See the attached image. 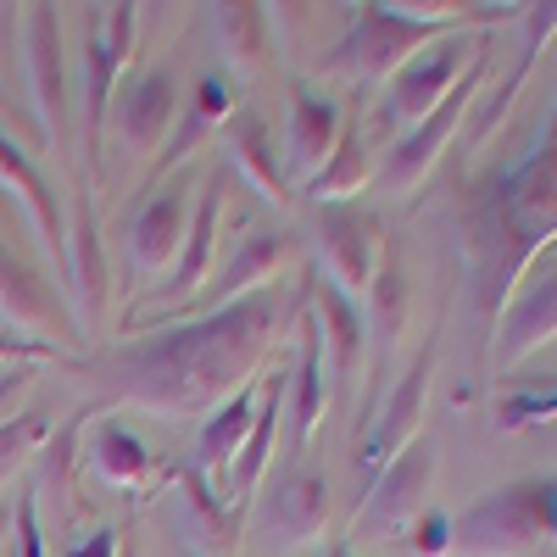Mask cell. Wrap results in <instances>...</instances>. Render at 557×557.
<instances>
[{
    "label": "cell",
    "mask_w": 557,
    "mask_h": 557,
    "mask_svg": "<svg viewBox=\"0 0 557 557\" xmlns=\"http://www.w3.org/2000/svg\"><path fill=\"white\" fill-rule=\"evenodd\" d=\"M23 385H28V368H12V374L0 380V401H12V396H17Z\"/></svg>",
    "instance_id": "obj_37"
},
{
    "label": "cell",
    "mask_w": 557,
    "mask_h": 557,
    "mask_svg": "<svg viewBox=\"0 0 557 557\" xmlns=\"http://www.w3.org/2000/svg\"><path fill=\"white\" fill-rule=\"evenodd\" d=\"M312 323H318V346H323V385L341 391L351 380L357 357H362V318L351 312L346 290L323 285L312 296Z\"/></svg>",
    "instance_id": "obj_19"
},
{
    "label": "cell",
    "mask_w": 557,
    "mask_h": 557,
    "mask_svg": "<svg viewBox=\"0 0 557 557\" xmlns=\"http://www.w3.org/2000/svg\"><path fill=\"white\" fill-rule=\"evenodd\" d=\"M323 557H351V552H346V546H330V552H323Z\"/></svg>",
    "instance_id": "obj_38"
},
{
    "label": "cell",
    "mask_w": 557,
    "mask_h": 557,
    "mask_svg": "<svg viewBox=\"0 0 557 557\" xmlns=\"http://www.w3.org/2000/svg\"><path fill=\"white\" fill-rule=\"evenodd\" d=\"M430 368H435V346L418 351V362L407 368V380L391 391V401H385V412H380V430H374V441H368V457H362V469H368V474H380L385 462L418 435V424H424Z\"/></svg>",
    "instance_id": "obj_17"
},
{
    "label": "cell",
    "mask_w": 557,
    "mask_h": 557,
    "mask_svg": "<svg viewBox=\"0 0 557 557\" xmlns=\"http://www.w3.org/2000/svg\"><path fill=\"white\" fill-rule=\"evenodd\" d=\"M278 257H285V235H278V228H251V235L240 240V251H235V262L223 268L218 290H212V296H201L196 307H201V312H218V307H228V301L251 296V290L262 285V278H273Z\"/></svg>",
    "instance_id": "obj_23"
},
{
    "label": "cell",
    "mask_w": 557,
    "mask_h": 557,
    "mask_svg": "<svg viewBox=\"0 0 557 557\" xmlns=\"http://www.w3.org/2000/svg\"><path fill=\"white\" fill-rule=\"evenodd\" d=\"M474 89H480V67L462 73L451 96H446L424 123H418V128H407L401 146H391V162H385V184H391V190H412V184L435 168V157L446 151L451 128L462 123V112H469V96H474Z\"/></svg>",
    "instance_id": "obj_11"
},
{
    "label": "cell",
    "mask_w": 557,
    "mask_h": 557,
    "mask_svg": "<svg viewBox=\"0 0 557 557\" xmlns=\"http://www.w3.org/2000/svg\"><path fill=\"white\" fill-rule=\"evenodd\" d=\"M474 45H469V34H446L441 45H435V51H424V57H412L401 73H396V84H391V107H385V123H401V128H418V123H424L446 96H451V89H457V78L462 73H469L474 62Z\"/></svg>",
    "instance_id": "obj_9"
},
{
    "label": "cell",
    "mask_w": 557,
    "mask_h": 557,
    "mask_svg": "<svg viewBox=\"0 0 557 557\" xmlns=\"http://www.w3.org/2000/svg\"><path fill=\"white\" fill-rule=\"evenodd\" d=\"M262 23H268V7H212V34H218L228 67H235L240 78H257Z\"/></svg>",
    "instance_id": "obj_27"
},
{
    "label": "cell",
    "mask_w": 557,
    "mask_h": 557,
    "mask_svg": "<svg viewBox=\"0 0 557 557\" xmlns=\"http://www.w3.org/2000/svg\"><path fill=\"white\" fill-rule=\"evenodd\" d=\"M278 335L273 290H251L218 312H196L173 330L134 335L101 357H89L84 374H96L112 401L139 407L151 418H196L240 396Z\"/></svg>",
    "instance_id": "obj_1"
},
{
    "label": "cell",
    "mask_w": 557,
    "mask_h": 557,
    "mask_svg": "<svg viewBox=\"0 0 557 557\" xmlns=\"http://www.w3.org/2000/svg\"><path fill=\"white\" fill-rule=\"evenodd\" d=\"M0 341H7V323H0Z\"/></svg>",
    "instance_id": "obj_39"
},
{
    "label": "cell",
    "mask_w": 557,
    "mask_h": 557,
    "mask_svg": "<svg viewBox=\"0 0 557 557\" xmlns=\"http://www.w3.org/2000/svg\"><path fill=\"white\" fill-rule=\"evenodd\" d=\"M17 73L34 128L51 151L67 146V62H62V7H17Z\"/></svg>",
    "instance_id": "obj_5"
},
{
    "label": "cell",
    "mask_w": 557,
    "mask_h": 557,
    "mask_svg": "<svg viewBox=\"0 0 557 557\" xmlns=\"http://www.w3.org/2000/svg\"><path fill=\"white\" fill-rule=\"evenodd\" d=\"M268 530H273V541H285V546L312 541L323 530V480L312 469H285L278 474V485L268 496Z\"/></svg>",
    "instance_id": "obj_21"
},
{
    "label": "cell",
    "mask_w": 557,
    "mask_h": 557,
    "mask_svg": "<svg viewBox=\"0 0 557 557\" xmlns=\"http://www.w3.org/2000/svg\"><path fill=\"white\" fill-rule=\"evenodd\" d=\"M368 184V146H362V134L357 128H346L341 139H335V151H330V162H323L312 178H307V201H318V207H335V201H346V196H357Z\"/></svg>",
    "instance_id": "obj_25"
},
{
    "label": "cell",
    "mask_w": 557,
    "mask_h": 557,
    "mask_svg": "<svg viewBox=\"0 0 557 557\" xmlns=\"http://www.w3.org/2000/svg\"><path fill=\"white\" fill-rule=\"evenodd\" d=\"M89 457H96V469H101L112 485H139V480L151 474V451L139 446V435L123 430V424H101Z\"/></svg>",
    "instance_id": "obj_29"
},
{
    "label": "cell",
    "mask_w": 557,
    "mask_h": 557,
    "mask_svg": "<svg viewBox=\"0 0 557 557\" xmlns=\"http://www.w3.org/2000/svg\"><path fill=\"white\" fill-rule=\"evenodd\" d=\"M435 462H441V446L430 435H412L374 480L368 491L362 513H357V530L362 535H396L407 530L418 513H424V496H430V480H435Z\"/></svg>",
    "instance_id": "obj_7"
},
{
    "label": "cell",
    "mask_w": 557,
    "mask_h": 557,
    "mask_svg": "<svg viewBox=\"0 0 557 557\" xmlns=\"http://www.w3.org/2000/svg\"><path fill=\"white\" fill-rule=\"evenodd\" d=\"M0 323L34 346H51V351H73L84 341L73 307L51 290V278L34 262H23L7 240H0Z\"/></svg>",
    "instance_id": "obj_6"
},
{
    "label": "cell",
    "mask_w": 557,
    "mask_h": 557,
    "mask_svg": "<svg viewBox=\"0 0 557 557\" xmlns=\"http://www.w3.org/2000/svg\"><path fill=\"white\" fill-rule=\"evenodd\" d=\"M134 12L139 7H89L84 34V123H89V162H101V128L112 117V89L134 45Z\"/></svg>",
    "instance_id": "obj_8"
},
{
    "label": "cell",
    "mask_w": 557,
    "mask_h": 557,
    "mask_svg": "<svg viewBox=\"0 0 557 557\" xmlns=\"http://www.w3.org/2000/svg\"><path fill=\"white\" fill-rule=\"evenodd\" d=\"M257 424V391L246 385L240 396H228L218 412H212V424L201 430V446H196V469H223V462H235L246 435Z\"/></svg>",
    "instance_id": "obj_24"
},
{
    "label": "cell",
    "mask_w": 557,
    "mask_h": 557,
    "mask_svg": "<svg viewBox=\"0 0 557 557\" xmlns=\"http://www.w3.org/2000/svg\"><path fill=\"white\" fill-rule=\"evenodd\" d=\"M341 139V107L301 89L296 107H290V134H285V173L290 178H312L323 162H330Z\"/></svg>",
    "instance_id": "obj_18"
},
{
    "label": "cell",
    "mask_w": 557,
    "mask_h": 557,
    "mask_svg": "<svg viewBox=\"0 0 557 557\" xmlns=\"http://www.w3.org/2000/svg\"><path fill=\"white\" fill-rule=\"evenodd\" d=\"M235 162L246 168V178L257 184V190L268 196V201H285V190H278V162H273V151H268V134H262V123H240L235 128Z\"/></svg>",
    "instance_id": "obj_31"
},
{
    "label": "cell",
    "mask_w": 557,
    "mask_h": 557,
    "mask_svg": "<svg viewBox=\"0 0 557 557\" xmlns=\"http://www.w3.org/2000/svg\"><path fill=\"white\" fill-rule=\"evenodd\" d=\"M557 541V474L502 485L451 519V552L462 557H524Z\"/></svg>",
    "instance_id": "obj_3"
},
{
    "label": "cell",
    "mask_w": 557,
    "mask_h": 557,
    "mask_svg": "<svg viewBox=\"0 0 557 557\" xmlns=\"http://www.w3.org/2000/svg\"><path fill=\"white\" fill-rule=\"evenodd\" d=\"M301 357H296V374L285 380L290 391V441L296 451H307V441L318 435V418H323V401H330V385H323V346H318V323L312 312L301 318Z\"/></svg>",
    "instance_id": "obj_22"
},
{
    "label": "cell",
    "mask_w": 557,
    "mask_h": 557,
    "mask_svg": "<svg viewBox=\"0 0 557 557\" xmlns=\"http://www.w3.org/2000/svg\"><path fill=\"white\" fill-rule=\"evenodd\" d=\"M278 412H285V374H273L268 391H262V407H257V424L235 457V502H251L262 469H268V451H273V435H278Z\"/></svg>",
    "instance_id": "obj_26"
},
{
    "label": "cell",
    "mask_w": 557,
    "mask_h": 557,
    "mask_svg": "<svg viewBox=\"0 0 557 557\" xmlns=\"http://www.w3.org/2000/svg\"><path fill=\"white\" fill-rule=\"evenodd\" d=\"M469 240L485 268V307L491 318H502L513 278L557 240V112L535 139V151L485 184Z\"/></svg>",
    "instance_id": "obj_2"
},
{
    "label": "cell",
    "mask_w": 557,
    "mask_h": 557,
    "mask_svg": "<svg viewBox=\"0 0 557 557\" xmlns=\"http://www.w3.org/2000/svg\"><path fill=\"white\" fill-rule=\"evenodd\" d=\"M457 28L462 17H412L401 7H357L351 34L335 45V57H323V73H357V78H391L412 62L418 45H435Z\"/></svg>",
    "instance_id": "obj_4"
},
{
    "label": "cell",
    "mask_w": 557,
    "mask_h": 557,
    "mask_svg": "<svg viewBox=\"0 0 557 557\" xmlns=\"http://www.w3.org/2000/svg\"><path fill=\"white\" fill-rule=\"evenodd\" d=\"M62 278H67V290H73L78 335H89L101 323V307H107V262H101L96 212H89L84 196L73 207V228H62Z\"/></svg>",
    "instance_id": "obj_12"
},
{
    "label": "cell",
    "mask_w": 557,
    "mask_h": 557,
    "mask_svg": "<svg viewBox=\"0 0 557 557\" xmlns=\"http://www.w3.org/2000/svg\"><path fill=\"white\" fill-rule=\"evenodd\" d=\"M12 557H45V535H39V507H34V491H23V496H17Z\"/></svg>",
    "instance_id": "obj_33"
},
{
    "label": "cell",
    "mask_w": 557,
    "mask_h": 557,
    "mask_svg": "<svg viewBox=\"0 0 557 557\" xmlns=\"http://www.w3.org/2000/svg\"><path fill=\"white\" fill-rule=\"evenodd\" d=\"M557 412V391H524V396H507L502 401V430H524V424H541V418Z\"/></svg>",
    "instance_id": "obj_32"
},
{
    "label": "cell",
    "mask_w": 557,
    "mask_h": 557,
    "mask_svg": "<svg viewBox=\"0 0 557 557\" xmlns=\"http://www.w3.org/2000/svg\"><path fill=\"white\" fill-rule=\"evenodd\" d=\"M412 552H418V557H446V552H451V519L418 513V530H412Z\"/></svg>",
    "instance_id": "obj_34"
},
{
    "label": "cell",
    "mask_w": 557,
    "mask_h": 557,
    "mask_svg": "<svg viewBox=\"0 0 557 557\" xmlns=\"http://www.w3.org/2000/svg\"><path fill=\"white\" fill-rule=\"evenodd\" d=\"M45 441H51V412H45V407L12 412L7 424H0V480H12Z\"/></svg>",
    "instance_id": "obj_30"
},
{
    "label": "cell",
    "mask_w": 557,
    "mask_h": 557,
    "mask_svg": "<svg viewBox=\"0 0 557 557\" xmlns=\"http://www.w3.org/2000/svg\"><path fill=\"white\" fill-rule=\"evenodd\" d=\"M557 335V262H546L535 273V285L496 318V368H513L519 357H530L535 346H546Z\"/></svg>",
    "instance_id": "obj_16"
},
{
    "label": "cell",
    "mask_w": 557,
    "mask_h": 557,
    "mask_svg": "<svg viewBox=\"0 0 557 557\" xmlns=\"http://www.w3.org/2000/svg\"><path fill=\"white\" fill-rule=\"evenodd\" d=\"M318 246H323V262H330V273H335V290L374 285V262H380L374 218H362L351 207H323L318 212Z\"/></svg>",
    "instance_id": "obj_13"
},
{
    "label": "cell",
    "mask_w": 557,
    "mask_h": 557,
    "mask_svg": "<svg viewBox=\"0 0 557 557\" xmlns=\"http://www.w3.org/2000/svg\"><path fill=\"white\" fill-rule=\"evenodd\" d=\"M0 190H7L28 228H34V240L45 246V257H51V268L62 273V207H57V190L39 178V168L17 151V139L12 134H0Z\"/></svg>",
    "instance_id": "obj_15"
},
{
    "label": "cell",
    "mask_w": 557,
    "mask_h": 557,
    "mask_svg": "<svg viewBox=\"0 0 557 557\" xmlns=\"http://www.w3.org/2000/svg\"><path fill=\"white\" fill-rule=\"evenodd\" d=\"M173 112H178L173 67H151V73H139L123 89V101L112 107V123H117V139H123L134 157H151L157 139L173 128Z\"/></svg>",
    "instance_id": "obj_14"
},
{
    "label": "cell",
    "mask_w": 557,
    "mask_h": 557,
    "mask_svg": "<svg viewBox=\"0 0 557 557\" xmlns=\"http://www.w3.org/2000/svg\"><path fill=\"white\" fill-rule=\"evenodd\" d=\"M190 218H196V196L184 190V184H168V190H157L146 207L134 212V223H128V262H134V273L146 278V285L178 262L184 235H190Z\"/></svg>",
    "instance_id": "obj_10"
},
{
    "label": "cell",
    "mask_w": 557,
    "mask_h": 557,
    "mask_svg": "<svg viewBox=\"0 0 557 557\" xmlns=\"http://www.w3.org/2000/svg\"><path fill=\"white\" fill-rule=\"evenodd\" d=\"M62 557H117V530H96V535H84V541H73Z\"/></svg>",
    "instance_id": "obj_35"
},
{
    "label": "cell",
    "mask_w": 557,
    "mask_h": 557,
    "mask_svg": "<svg viewBox=\"0 0 557 557\" xmlns=\"http://www.w3.org/2000/svg\"><path fill=\"white\" fill-rule=\"evenodd\" d=\"M228 112H235V89H228V78L223 73H201L196 78V101H190V123H184L178 139L168 146V162H184Z\"/></svg>",
    "instance_id": "obj_28"
},
{
    "label": "cell",
    "mask_w": 557,
    "mask_h": 557,
    "mask_svg": "<svg viewBox=\"0 0 557 557\" xmlns=\"http://www.w3.org/2000/svg\"><path fill=\"white\" fill-rule=\"evenodd\" d=\"M218 218H223V190H218V184H207V190L196 196V218H190V235H184V251H178V262H173L168 290H157L162 307H178V301H196V296H201V278H207V268H212Z\"/></svg>",
    "instance_id": "obj_20"
},
{
    "label": "cell",
    "mask_w": 557,
    "mask_h": 557,
    "mask_svg": "<svg viewBox=\"0 0 557 557\" xmlns=\"http://www.w3.org/2000/svg\"><path fill=\"white\" fill-rule=\"evenodd\" d=\"M12 530H17V502H0V557H12Z\"/></svg>",
    "instance_id": "obj_36"
}]
</instances>
